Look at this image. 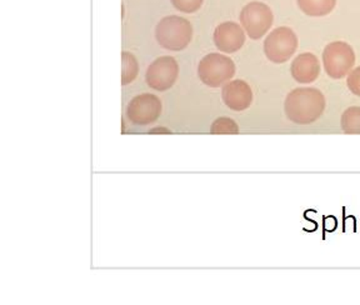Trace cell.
<instances>
[{"label":"cell","instance_id":"1","mask_svg":"<svg viewBox=\"0 0 360 305\" xmlns=\"http://www.w3.org/2000/svg\"><path fill=\"white\" fill-rule=\"evenodd\" d=\"M284 110L292 123L311 124L324 113L326 98L316 88H297L288 94Z\"/></svg>","mask_w":360,"mask_h":305},{"label":"cell","instance_id":"2","mask_svg":"<svg viewBox=\"0 0 360 305\" xmlns=\"http://www.w3.org/2000/svg\"><path fill=\"white\" fill-rule=\"evenodd\" d=\"M155 38L159 46L167 51H184L191 44L193 27L184 18L178 15L165 17L158 23Z\"/></svg>","mask_w":360,"mask_h":305},{"label":"cell","instance_id":"3","mask_svg":"<svg viewBox=\"0 0 360 305\" xmlns=\"http://www.w3.org/2000/svg\"><path fill=\"white\" fill-rule=\"evenodd\" d=\"M236 64L231 58L219 53H210L202 58L198 65V75L202 83L210 88H219L234 77Z\"/></svg>","mask_w":360,"mask_h":305},{"label":"cell","instance_id":"4","mask_svg":"<svg viewBox=\"0 0 360 305\" xmlns=\"http://www.w3.org/2000/svg\"><path fill=\"white\" fill-rule=\"evenodd\" d=\"M323 64L330 78L343 79L354 67V51L348 43L333 41L323 51Z\"/></svg>","mask_w":360,"mask_h":305},{"label":"cell","instance_id":"5","mask_svg":"<svg viewBox=\"0 0 360 305\" xmlns=\"http://www.w3.org/2000/svg\"><path fill=\"white\" fill-rule=\"evenodd\" d=\"M298 49V37L288 27L276 28L264 40V53L270 62L281 64Z\"/></svg>","mask_w":360,"mask_h":305},{"label":"cell","instance_id":"6","mask_svg":"<svg viewBox=\"0 0 360 305\" xmlns=\"http://www.w3.org/2000/svg\"><path fill=\"white\" fill-rule=\"evenodd\" d=\"M273 12L262 1H252L243 8L240 23L250 39L263 38L273 25Z\"/></svg>","mask_w":360,"mask_h":305},{"label":"cell","instance_id":"7","mask_svg":"<svg viewBox=\"0 0 360 305\" xmlns=\"http://www.w3.org/2000/svg\"><path fill=\"white\" fill-rule=\"evenodd\" d=\"M179 75V65L173 57H160L146 70V84L158 91L170 89Z\"/></svg>","mask_w":360,"mask_h":305},{"label":"cell","instance_id":"8","mask_svg":"<svg viewBox=\"0 0 360 305\" xmlns=\"http://www.w3.org/2000/svg\"><path fill=\"white\" fill-rule=\"evenodd\" d=\"M162 114V102L157 96L144 93L130 100L127 108V115L131 123L148 125L157 122Z\"/></svg>","mask_w":360,"mask_h":305},{"label":"cell","instance_id":"9","mask_svg":"<svg viewBox=\"0 0 360 305\" xmlns=\"http://www.w3.org/2000/svg\"><path fill=\"white\" fill-rule=\"evenodd\" d=\"M215 46L224 53H236L245 43L244 30L239 24L234 22H225L218 25L213 35Z\"/></svg>","mask_w":360,"mask_h":305},{"label":"cell","instance_id":"10","mask_svg":"<svg viewBox=\"0 0 360 305\" xmlns=\"http://www.w3.org/2000/svg\"><path fill=\"white\" fill-rule=\"evenodd\" d=\"M221 98L229 109L234 112H243L252 105L253 91L247 82L233 80L223 86Z\"/></svg>","mask_w":360,"mask_h":305},{"label":"cell","instance_id":"11","mask_svg":"<svg viewBox=\"0 0 360 305\" xmlns=\"http://www.w3.org/2000/svg\"><path fill=\"white\" fill-rule=\"evenodd\" d=\"M290 73L295 82L300 84H310L318 79L321 74L319 59L311 53H303L292 60Z\"/></svg>","mask_w":360,"mask_h":305},{"label":"cell","instance_id":"12","mask_svg":"<svg viewBox=\"0 0 360 305\" xmlns=\"http://www.w3.org/2000/svg\"><path fill=\"white\" fill-rule=\"evenodd\" d=\"M337 0H298L299 9L309 17H326L335 8Z\"/></svg>","mask_w":360,"mask_h":305},{"label":"cell","instance_id":"13","mask_svg":"<svg viewBox=\"0 0 360 305\" xmlns=\"http://www.w3.org/2000/svg\"><path fill=\"white\" fill-rule=\"evenodd\" d=\"M139 73V65L133 54L128 51L122 53V84L128 85L134 82Z\"/></svg>","mask_w":360,"mask_h":305},{"label":"cell","instance_id":"14","mask_svg":"<svg viewBox=\"0 0 360 305\" xmlns=\"http://www.w3.org/2000/svg\"><path fill=\"white\" fill-rule=\"evenodd\" d=\"M342 129L345 134H360V107H350L342 115Z\"/></svg>","mask_w":360,"mask_h":305},{"label":"cell","instance_id":"15","mask_svg":"<svg viewBox=\"0 0 360 305\" xmlns=\"http://www.w3.org/2000/svg\"><path fill=\"white\" fill-rule=\"evenodd\" d=\"M212 134H238L239 126L231 118L221 117L214 120L213 124L210 126Z\"/></svg>","mask_w":360,"mask_h":305},{"label":"cell","instance_id":"16","mask_svg":"<svg viewBox=\"0 0 360 305\" xmlns=\"http://www.w3.org/2000/svg\"><path fill=\"white\" fill-rule=\"evenodd\" d=\"M202 1L204 0H172L175 9L188 14L199 11L202 8Z\"/></svg>","mask_w":360,"mask_h":305},{"label":"cell","instance_id":"17","mask_svg":"<svg viewBox=\"0 0 360 305\" xmlns=\"http://www.w3.org/2000/svg\"><path fill=\"white\" fill-rule=\"evenodd\" d=\"M347 85H348L349 91L355 96H360V67L353 69L349 73Z\"/></svg>","mask_w":360,"mask_h":305}]
</instances>
